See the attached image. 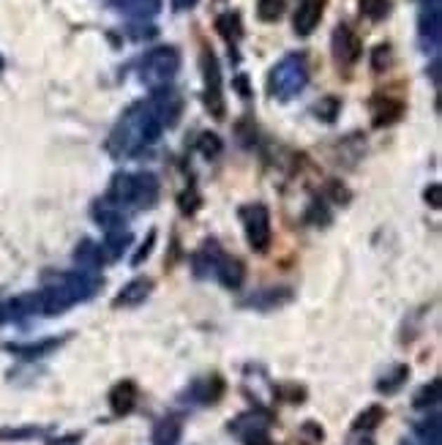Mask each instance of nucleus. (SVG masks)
Returning a JSON list of instances; mask_svg holds the SVG:
<instances>
[{"mask_svg": "<svg viewBox=\"0 0 442 445\" xmlns=\"http://www.w3.org/2000/svg\"><path fill=\"white\" fill-rule=\"evenodd\" d=\"M284 14V3L281 0H260L257 3V17L262 22H276Z\"/></svg>", "mask_w": 442, "mask_h": 445, "instance_id": "20", "label": "nucleus"}, {"mask_svg": "<svg viewBox=\"0 0 442 445\" xmlns=\"http://www.w3.org/2000/svg\"><path fill=\"white\" fill-rule=\"evenodd\" d=\"M243 445H273L268 429H257V432H248L243 437Z\"/></svg>", "mask_w": 442, "mask_h": 445, "instance_id": "28", "label": "nucleus"}, {"mask_svg": "<svg viewBox=\"0 0 442 445\" xmlns=\"http://www.w3.org/2000/svg\"><path fill=\"white\" fill-rule=\"evenodd\" d=\"M407 377H410V366H407V364H399V366H393V369L385 374V380H380V383H377V391H380V394H385V396L396 394V391L407 383Z\"/></svg>", "mask_w": 442, "mask_h": 445, "instance_id": "14", "label": "nucleus"}, {"mask_svg": "<svg viewBox=\"0 0 442 445\" xmlns=\"http://www.w3.org/2000/svg\"><path fill=\"white\" fill-rule=\"evenodd\" d=\"M153 241H156V232H147V241L142 244V248L134 254V265H142V260H147V254H150V248H153Z\"/></svg>", "mask_w": 442, "mask_h": 445, "instance_id": "32", "label": "nucleus"}, {"mask_svg": "<svg viewBox=\"0 0 442 445\" xmlns=\"http://www.w3.org/2000/svg\"><path fill=\"white\" fill-rule=\"evenodd\" d=\"M281 394L287 396V401H293V404L306 401V388H300V385H287V388H281Z\"/></svg>", "mask_w": 442, "mask_h": 445, "instance_id": "31", "label": "nucleus"}, {"mask_svg": "<svg viewBox=\"0 0 442 445\" xmlns=\"http://www.w3.org/2000/svg\"><path fill=\"white\" fill-rule=\"evenodd\" d=\"M180 66V55L172 50V47H161V50H153L145 58V77L150 85H159V82H167Z\"/></svg>", "mask_w": 442, "mask_h": 445, "instance_id": "3", "label": "nucleus"}, {"mask_svg": "<svg viewBox=\"0 0 442 445\" xmlns=\"http://www.w3.org/2000/svg\"><path fill=\"white\" fill-rule=\"evenodd\" d=\"M156 197H159V183L153 175L134 178V199H140V205H153Z\"/></svg>", "mask_w": 442, "mask_h": 445, "instance_id": "15", "label": "nucleus"}, {"mask_svg": "<svg viewBox=\"0 0 442 445\" xmlns=\"http://www.w3.org/2000/svg\"><path fill=\"white\" fill-rule=\"evenodd\" d=\"M196 148H199L202 156L213 159V156H219L224 145H221V140L216 137V134H202V137H199V142H196Z\"/></svg>", "mask_w": 442, "mask_h": 445, "instance_id": "24", "label": "nucleus"}, {"mask_svg": "<svg viewBox=\"0 0 442 445\" xmlns=\"http://www.w3.org/2000/svg\"><path fill=\"white\" fill-rule=\"evenodd\" d=\"M137 404V383L134 380H121L109 391V407L115 416H128Z\"/></svg>", "mask_w": 442, "mask_h": 445, "instance_id": "7", "label": "nucleus"}, {"mask_svg": "<svg viewBox=\"0 0 442 445\" xmlns=\"http://www.w3.org/2000/svg\"><path fill=\"white\" fill-rule=\"evenodd\" d=\"M388 63H391V47H388V44L374 47V52H371V69H374V72H385Z\"/></svg>", "mask_w": 442, "mask_h": 445, "instance_id": "26", "label": "nucleus"}, {"mask_svg": "<svg viewBox=\"0 0 442 445\" xmlns=\"http://www.w3.org/2000/svg\"><path fill=\"white\" fill-rule=\"evenodd\" d=\"M426 199H429V205H431V208H440V205H442V189H440V183H431V186L426 189Z\"/></svg>", "mask_w": 442, "mask_h": 445, "instance_id": "33", "label": "nucleus"}, {"mask_svg": "<svg viewBox=\"0 0 442 445\" xmlns=\"http://www.w3.org/2000/svg\"><path fill=\"white\" fill-rule=\"evenodd\" d=\"M175 3V8H192L196 0H172Z\"/></svg>", "mask_w": 442, "mask_h": 445, "instance_id": "35", "label": "nucleus"}, {"mask_svg": "<svg viewBox=\"0 0 442 445\" xmlns=\"http://www.w3.org/2000/svg\"><path fill=\"white\" fill-rule=\"evenodd\" d=\"M404 112V104L399 99H374V126L382 128V126H391L401 118Z\"/></svg>", "mask_w": 442, "mask_h": 445, "instance_id": "9", "label": "nucleus"}, {"mask_svg": "<svg viewBox=\"0 0 442 445\" xmlns=\"http://www.w3.org/2000/svg\"><path fill=\"white\" fill-rule=\"evenodd\" d=\"M183 437V420L178 416H167L153 426V445H178Z\"/></svg>", "mask_w": 442, "mask_h": 445, "instance_id": "8", "label": "nucleus"}, {"mask_svg": "<svg viewBox=\"0 0 442 445\" xmlns=\"http://www.w3.org/2000/svg\"><path fill=\"white\" fill-rule=\"evenodd\" d=\"M361 36L352 30L349 25H339L333 33V58L342 63V66H352L358 58H361Z\"/></svg>", "mask_w": 442, "mask_h": 445, "instance_id": "4", "label": "nucleus"}, {"mask_svg": "<svg viewBox=\"0 0 442 445\" xmlns=\"http://www.w3.org/2000/svg\"><path fill=\"white\" fill-rule=\"evenodd\" d=\"M358 445H374V440H368V437H363V440H361Z\"/></svg>", "mask_w": 442, "mask_h": 445, "instance_id": "36", "label": "nucleus"}, {"mask_svg": "<svg viewBox=\"0 0 442 445\" xmlns=\"http://www.w3.org/2000/svg\"><path fill=\"white\" fill-rule=\"evenodd\" d=\"M437 401H440V377H434L429 385H423L415 394V399H413V404H415L417 410L431 407V404H437Z\"/></svg>", "mask_w": 442, "mask_h": 445, "instance_id": "17", "label": "nucleus"}, {"mask_svg": "<svg viewBox=\"0 0 442 445\" xmlns=\"http://www.w3.org/2000/svg\"><path fill=\"white\" fill-rule=\"evenodd\" d=\"M300 434L306 437V445H317L325 440V429L319 426L317 420H306V423L300 426Z\"/></svg>", "mask_w": 442, "mask_h": 445, "instance_id": "25", "label": "nucleus"}, {"mask_svg": "<svg viewBox=\"0 0 442 445\" xmlns=\"http://www.w3.org/2000/svg\"><path fill=\"white\" fill-rule=\"evenodd\" d=\"M76 260H79V263H85V265H93V268H96V265H101V248L93 246L91 241H85L82 246L76 248Z\"/></svg>", "mask_w": 442, "mask_h": 445, "instance_id": "23", "label": "nucleus"}, {"mask_svg": "<svg viewBox=\"0 0 442 445\" xmlns=\"http://www.w3.org/2000/svg\"><path fill=\"white\" fill-rule=\"evenodd\" d=\"M361 14L380 22L385 14H388V0H361Z\"/></svg>", "mask_w": 442, "mask_h": 445, "instance_id": "21", "label": "nucleus"}, {"mask_svg": "<svg viewBox=\"0 0 442 445\" xmlns=\"http://www.w3.org/2000/svg\"><path fill=\"white\" fill-rule=\"evenodd\" d=\"M202 77H205V107L210 109V115L221 121L227 115V104H224V93H221V69L216 55L210 50H202Z\"/></svg>", "mask_w": 442, "mask_h": 445, "instance_id": "1", "label": "nucleus"}, {"mask_svg": "<svg viewBox=\"0 0 442 445\" xmlns=\"http://www.w3.org/2000/svg\"><path fill=\"white\" fill-rule=\"evenodd\" d=\"M216 27H219V33L229 44H235L243 36V27H241V17L238 14H221L219 20H216Z\"/></svg>", "mask_w": 442, "mask_h": 445, "instance_id": "16", "label": "nucleus"}, {"mask_svg": "<svg viewBox=\"0 0 442 445\" xmlns=\"http://www.w3.org/2000/svg\"><path fill=\"white\" fill-rule=\"evenodd\" d=\"M63 342L66 339H44L39 345H6V350L14 352V355H22V358H41V355L52 352L55 347H60Z\"/></svg>", "mask_w": 442, "mask_h": 445, "instance_id": "12", "label": "nucleus"}, {"mask_svg": "<svg viewBox=\"0 0 442 445\" xmlns=\"http://www.w3.org/2000/svg\"><path fill=\"white\" fill-rule=\"evenodd\" d=\"M246 279V268L241 260H232V257H221L219 260V281L227 290H238Z\"/></svg>", "mask_w": 442, "mask_h": 445, "instance_id": "10", "label": "nucleus"}, {"mask_svg": "<svg viewBox=\"0 0 442 445\" xmlns=\"http://www.w3.org/2000/svg\"><path fill=\"white\" fill-rule=\"evenodd\" d=\"M150 290H153V279L140 276V279L128 281L121 293L115 295L112 306H115V309H131V306H140V303H145V298L150 295Z\"/></svg>", "mask_w": 442, "mask_h": 445, "instance_id": "5", "label": "nucleus"}, {"mask_svg": "<svg viewBox=\"0 0 442 445\" xmlns=\"http://www.w3.org/2000/svg\"><path fill=\"white\" fill-rule=\"evenodd\" d=\"M123 244H128V232H123V230H112V232H109V238H107V257H109V260H118V257H121Z\"/></svg>", "mask_w": 442, "mask_h": 445, "instance_id": "22", "label": "nucleus"}, {"mask_svg": "<svg viewBox=\"0 0 442 445\" xmlns=\"http://www.w3.org/2000/svg\"><path fill=\"white\" fill-rule=\"evenodd\" d=\"M224 394V380H221L219 374H213L210 380H205L202 383V391H199V399L205 401V404H216Z\"/></svg>", "mask_w": 442, "mask_h": 445, "instance_id": "19", "label": "nucleus"}, {"mask_svg": "<svg viewBox=\"0 0 442 445\" xmlns=\"http://www.w3.org/2000/svg\"><path fill=\"white\" fill-rule=\"evenodd\" d=\"M109 194H112V199H118V202L134 199V178H131V175H115Z\"/></svg>", "mask_w": 442, "mask_h": 445, "instance_id": "18", "label": "nucleus"}, {"mask_svg": "<svg viewBox=\"0 0 442 445\" xmlns=\"http://www.w3.org/2000/svg\"><path fill=\"white\" fill-rule=\"evenodd\" d=\"M235 85H238V91H241V96H243V99L251 96V91H248V85H246V77H238V79H235Z\"/></svg>", "mask_w": 442, "mask_h": 445, "instance_id": "34", "label": "nucleus"}, {"mask_svg": "<svg viewBox=\"0 0 442 445\" xmlns=\"http://www.w3.org/2000/svg\"><path fill=\"white\" fill-rule=\"evenodd\" d=\"M39 429H0V440H25L33 437Z\"/></svg>", "mask_w": 442, "mask_h": 445, "instance_id": "29", "label": "nucleus"}, {"mask_svg": "<svg viewBox=\"0 0 442 445\" xmlns=\"http://www.w3.org/2000/svg\"><path fill=\"white\" fill-rule=\"evenodd\" d=\"M246 238L254 251H268L270 246V213L265 205H248L243 208Z\"/></svg>", "mask_w": 442, "mask_h": 445, "instance_id": "2", "label": "nucleus"}, {"mask_svg": "<svg viewBox=\"0 0 442 445\" xmlns=\"http://www.w3.org/2000/svg\"><path fill=\"white\" fill-rule=\"evenodd\" d=\"M382 420H385V407H382V404H368L366 410L355 418L352 429H355V432H374Z\"/></svg>", "mask_w": 442, "mask_h": 445, "instance_id": "13", "label": "nucleus"}, {"mask_svg": "<svg viewBox=\"0 0 442 445\" xmlns=\"http://www.w3.org/2000/svg\"><path fill=\"white\" fill-rule=\"evenodd\" d=\"M328 194L336 199V202H347V199H349V189L342 186L339 180H330V183H328Z\"/></svg>", "mask_w": 442, "mask_h": 445, "instance_id": "30", "label": "nucleus"}, {"mask_svg": "<svg viewBox=\"0 0 442 445\" xmlns=\"http://www.w3.org/2000/svg\"><path fill=\"white\" fill-rule=\"evenodd\" d=\"M293 300V293L287 287H279V290H265L260 295H251L248 300H243V306H257V309H273V306H284Z\"/></svg>", "mask_w": 442, "mask_h": 445, "instance_id": "11", "label": "nucleus"}, {"mask_svg": "<svg viewBox=\"0 0 442 445\" xmlns=\"http://www.w3.org/2000/svg\"><path fill=\"white\" fill-rule=\"evenodd\" d=\"M322 8H325V0H300V6L295 11V33L309 36L322 20Z\"/></svg>", "mask_w": 442, "mask_h": 445, "instance_id": "6", "label": "nucleus"}, {"mask_svg": "<svg viewBox=\"0 0 442 445\" xmlns=\"http://www.w3.org/2000/svg\"><path fill=\"white\" fill-rule=\"evenodd\" d=\"M317 115L322 121H336V115H339V99H333V96L322 99L317 104Z\"/></svg>", "mask_w": 442, "mask_h": 445, "instance_id": "27", "label": "nucleus"}]
</instances>
